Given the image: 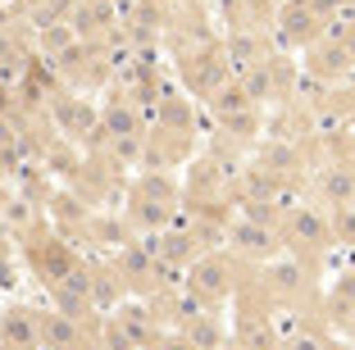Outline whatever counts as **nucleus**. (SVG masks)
<instances>
[{
	"label": "nucleus",
	"instance_id": "2",
	"mask_svg": "<svg viewBox=\"0 0 355 350\" xmlns=\"http://www.w3.org/2000/svg\"><path fill=\"white\" fill-rule=\"evenodd\" d=\"M42 328H37V314L32 309H5L0 314V346L5 350H37Z\"/></svg>",
	"mask_w": 355,
	"mask_h": 350
},
{
	"label": "nucleus",
	"instance_id": "4",
	"mask_svg": "<svg viewBox=\"0 0 355 350\" xmlns=\"http://www.w3.org/2000/svg\"><path fill=\"white\" fill-rule=\"evenodd\" d=\"M223 55L232 60V69H246V73H251L255 64H264V55H260V42H255L251 32H237V37H228Z\"/></svg>",
	"mask_w": 355,
	"mask_h": 350
},
{
	"label": "nucleus",
	"instance_id": "3",
	"mask_svg": "<svg viewBox=\"0 0 355 350\" xmlns=\"http://www.w3.org/2000/svg\"><path fill=\"white\" fill-rule=\"evenodd\" d=\"M319 14L310 10V0H301V5H296V10H282V42L287 46H301L305 37H314V32H319Z\"/></svg>",
	"mask_w": 355,
	"mask_h": 350
},
{
	"label": "nucleus",
	"instance_id": "5",
	"mask_svg": "<svg viewBox=\"0 0 355 350\" xmlns=\"http://www.w3.org/2000/svg\"><path fill=\"white\" fill-rule=\"evenodd\" d=\"M232 241H237V250H246V255H269V250H273V232H269L264 223L255 227L251 218H246V223L232 232Z\"/></svg>",
	"mask_w": 355,
	"mask_h": 350
},
{
	"label": "nucleus",
	"instance_id": "1",
	"mask_svg": "<svg viewBox=\"0 0 355 350\" xmlns=\"http://www.w3.org/2000/svg\"><path fill=\"white\" fill-rule=\"evenodd\" d=\"M191 296L196 300H205V305H219L223 296L232 291V278H228V264H223L219 255H205V259H196L191 264Z\"/></svg>",
	"mask_w": 355,
	"mask_h": 350
},
{
	"label": "nucleus",
	"instance_id": "6",
	"mask_svg": "<svg viewBox=\"0 0 355 350\" xmlns=\"http://www.w3.org/2000/svg\"><path fill=\"white\" fill-rule=\"evenodd\" d=\"M324 350H342V346H324Z\"/></svg>",
	"mask_w": 355,
	"mask_h": 350
}]
</instances>
